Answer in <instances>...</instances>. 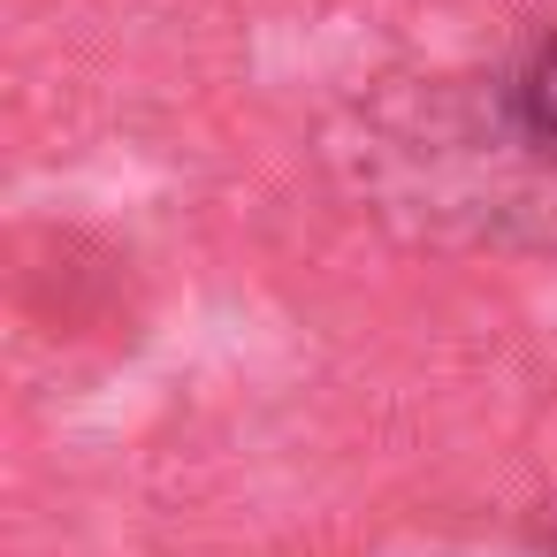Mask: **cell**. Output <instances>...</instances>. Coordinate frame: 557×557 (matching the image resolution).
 <instances>
[{
    "mask_svg": "<svg viewBox=\"0 0 557 557\" xmlns=\"http://www.w3.org/2000/svg\"><path fill=\"white\" fill-rule=\"evenodd\" d=\"M504 115H511V131L527 138V153L557 161V32H542V39L511 62V77H504Z\"/></svg>",
    "mask_w": 557,
    "mask_h": 557,
    "instance_id": "obj_1",
    "label": "cell"
}]
</instances>
